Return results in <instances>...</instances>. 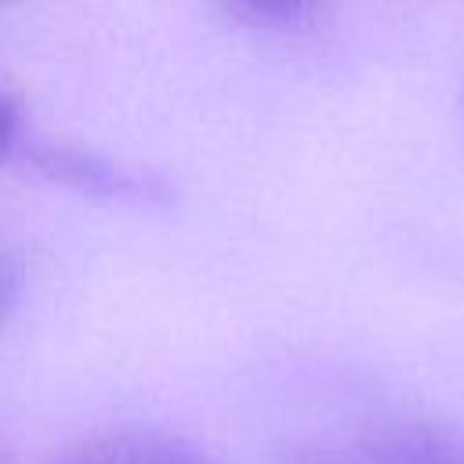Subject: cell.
<instances>
[{"mask_svg": "<svg viewBox=\"0 0 464 464\" xmlns=\"http://www.w3.org/2000/svg\"><path fill=\"white\" fill-rule=\"evenodd\" d=\"M239 4L250 11H265V14H286V11L301 7L304 0H239Z\"/></svg>", "mask_w": 464, "mask_h": 464, "instance_id": "cell-6", "label": "cell"}, {"mask_svg": "<svg viewBox=\"0 0 464 464\" xmlns=\"http://www.w3.org/2000/svg\"><path fill=\"white\" fill-rule=\"evenodd\" d=\"M33 167L51 181H62L83 196L116 199V203H167L170 185L160 174L127 170L91 149L76 145H40L33 149Z\"/></svg>", "mask_w": 464, "mask_h": 464, "instance_id": "cell-2", "label": "cell"}, {"mask_svg": "<svg viewBox=\"0 0 464 464\" xmlns=\"http://www.w3.org/2000/svg\"><path fill=\"white\" fill-rule=\"evenodd\" d=\"M18 127H22L18 105L0 94V160L11 152V145H14V138H18Z\"/></svg>", "mask_w": 464, "mask_h": 464, "instance_id": "cell-5", "label": "cell"}, {"mask_svg": "<svg viewBox=\"0 0 464 464\" xmlns=\"http://www.w3.org/2000/svg\"><path fill=\"white\" fill-rule=\"evenodd\" d=\"M22 286H25V272H22L18 257L0 250V330L7 326V319L14 315V308L22 301Z\"/></svg>", "mask_w": 464, "mask_h": 464, "instance_id": "cell-4", "label": "cell"}, {"mask_svg": "<svg viewBox=\"0 0 464 464\" xmlns=\"http://www.w3.org/2000/svg\"><path fill=\"white\" fill-rule=\"evenodd\" d=\"M0 464H14V457H11V453H7L4 446H0Z\"/></svg>", "mask_w": 464, "mask_h": 464, "instance_id": "cell-7", "label": "cell"}, {"mask_svg": "<svg viewBox=\"0 0 464 464\" xmlns=\"http://www.w3.org/2000/svg\"><path fill=\"white\" fill-rule=\"evenodd\" d=\"M47 464H218L199 442L141 424L98 428L65 442Z\"/></svg>", "mask_w": 464, "mask_h": 464, "instance_id": "cell-3", "label": "cell"}, {"mask_svg": "<svg viewBox=\"0 0 464 464\" xmlns=\"http://www.w3.org/2000/svg\"><path fill=\"white\" fill-rule=\"evenodd\" d=\"M272 464H464V428L420 417L373 420L290 439Z\"/></svg>", "mask_w": 464, "mask_h": 464, "instance_id": "cell-1", "label": "cell"}]
</instances>
